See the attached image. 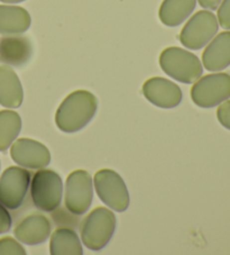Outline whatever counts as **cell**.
<instances>
[{"mask_svg":"<svg viewBox=\"0 0 230 255\" xmlns=\"http://www.w3.org/2000/svg\"><path fill=\"white\" fill-rule=\"evenodd\" d=\"M51 223L41 214H32L17 224L14 234L17 241L26 245H38L45 242L51 234Z\"/></svg>","mask_w":230,"mask_h":255,"instance_id":"cell-13","label":"cell"},{"mask_svg":"<svg viewBox=\"0 0 230 255\" xmlns=\"http://www.w3.org/2000/svg\"><path fill=\"white\" fill-rule=\"evenodd\" d=\"M0 255H26L23 245L10 236L0 239Z\"/></svg>","mask_w":230,"mask_h":255,"instance_id":"cell-20","label":"cell"},{"mask_svg":"<svg viewBox=\"0 0 230 255\" xmlns=\"http://www.w3.org/2000/svg\"><path fill=\"white\" fill-rule=\"evenodd\" d=\"M0 1L5 3H19V2L26 1V0H0Z\"/></svg>","mask_w":230,"mask_h":255,"instance_id":"cell-25","label":"cell"},{"mask_svg":"<svg viewBox=\"0 0 230 255\" xmlns=\"http://www.w3.org/2000/svg\"><path fill=\"white\" fill-rule=\"evenodd\" d=\"M160 65L167 76L187 85L196 82L203 72L202 64L196 54L176 46L166 47L162 52Z\"/></svg>","mask_w":230,"mask_h":255,"instance_id":"cell-3","label":"cell"},{"mask_svg":"<svg viewBox=\"0 0 230 255\" xmlns=\"http://www.w3.org/2000/svg\"><path fill=\"white\" fill-rule=\"evenodd\" d=\"M29 188L35 207L42 212L52 213L61 205L63 183L55 171L48 169L37 171Z\"/></svg>","mask_w":230,"mask_h":255,"instance_id":"cell-4","label":"cell"},{"mask_svg":"<svg viewBox=\"0 0 230 255\" xmlns=\"http://www.w3.org/2000/svg\"><path fill=\"white\" fill-rule=\"evenodd\" d=\"M11 216L7 208L0 202V234L7 233L11 227Z\"/></svg>","mask_w":230,"mask_h":255,"instance_id":"cell-23","label":"cell"},{"mask_svg":"<svg viewBox=\"0 0 230 255\" xmlns=\"http://www.w3.org/2000/svg\"><path fill=\"white\" fill-rule=\"evenodd\" d=\"M21 129V118L19 114L12 111H0V152L14 143Z\"/></svg>","mask_w":230,"mask_h":255,"instance_id":"cell-19","label":"cell"},{"mask_svg":"<svg viewBox=\"0 0 230 255\" xmlns=\"http://www.w3.org/2000/svg\"><path fill=\"white\" fill-rule=\"evenodd\" d=\"M197 0H163L158 10L160 20L169 27H176L196 9Z\"/></svg>","mask_w":230,"mask_h":255,"instance_id":"cell-17","label":"cell"},{"mask_svg":"<svg viewBox=\"0 0 230 255\" xmlns=\"http://www.w3.org/2000/svg\"><path fill=\"white\" fill-rule=\"evenodd\" d=\"M24 100L23 86L9 65H0V105L6 108H18Z\"/></svg>","mask_w":230,"mask_h":255,"instance_id":"cell-15","label":"cell"},{"mask_svg":"<svg viewBox=\"0 0 230 255\" xmlns=\"http://www.w3.org/2000/svg\"><path fill=\"white\" fill-rule=\"evenodd\" d=\"M116 231V216L106 207H97L81 222V241L91 251L106 248Z\"/></svg>","mask_w":230,"mask_h":255,"instance_id":"cell-2","label":"cell"},{"mask_svg":"<svg viewBox=\"0 0 230 255\" xmlns=\"http://www.w3.org/2000/svg\"><path fill=\"white\" fill-rule=\"evenodd\" d=\"M94 198L92 178L85 170L73 171L65 182V207L71 214H86L90 208Z\"/></svg>","mask_w":230,"mask_h":255,"instance_id":"cell-8","label":"cell"},{"mask_svg":"<svg viewBox=\"0 0 230 255\" xmlns=\"http://www.w3.org/2000/svg\"><path fill=\"white\" fill-rule=\"evenodd\" d=\"M52 255H82L83 250L77 233L71 228H59L51 236Z\"/></svg>","mask_w":230,"mask_h":255,"instance_id":"cell-18","label":"cell"},{"mask_svg":"<svg viewBox=\"0 0 230 255\" xmlns=\"http://www.w3.org/2000/svg\"><path fill=\"white\" fill-rule=\"evenodd\" d=\"M10 156L25 169H44L51 163V153L45 145L25 137L12 143Z\"/></svg>","mask_w":230,"mask_h":255,"instance_id":"cell-10","label":"cell"},{"mask_svg":"<svg viewBox=\"0 0 230 255\" xmlns=\"http://www.w3.org/2000/svg\"><path fill=\"white\" fill-rule=\"evenodd\" d=\"M33 55L29 39L19 35H6L0 38V63L20 68L28 63Z\"/></svg>","mask_w":230,"mask_h":255,"instance_id":"cell-12","label":"cell"},{"mask_svg":"<svg viewBox=\"0 0 230 255\" xmlns=\"http://www.w3.org/2000/svg\"><path fill=\"white\" fill-rule=\"evenodd\" d=\"M32 24L29 12L23 7L0 5V34L20 35Z\"/></svg>","mask_w":230,"mask_h":255,"instance_id":"cell-16","label":"cell"},{"mask_svg":"<svg viewBox=\"0 0 230 255\" xmlns=\"http://www.w3.org/2000/svg\"><path fill=\"white\" fill-rule=\"evenodd\" d=\"M218 9V21L225 29H230V0H223Z\"/></svg>","mask_w":230,"mask_h":255,"instance_id":"cell-21","label":"cell"},{"mask_svg":"<svg viewBox=\"0 0 230 255\" xmlns=\"http://www.w3.org/2000/svg\"><path fill=\"white\" fill-rule=\"evenodd\" d=\"M29 171L19 166H9L0 178V202L6 208H19L27 195L30 184Z\"/></svg>","mask_w":230,"mask_h":255,"instance_id":"cell-9","label":"cell"},{"mask_svg":"<svg viewBox=\"0 0 230 255\" xmlns=\"http://www.w3.org/2000/svg\"><path fill=\"white\" fill-rule=\"evenodd\" d=\"M95 189L100 200L115 212L122 213L129 206V193L122 178L110 169L98 171L94 177Z\"/></svg>","mask_w":230,"mask_h":255,"instance_id":"cell-5","label":"cell"},{"mask_svg":"<svg viewBox=\"0 0 230 255\" xmlns=\"http://www.w3.org/2000/svg\"><path fill=\"white\" fill-rule=\"evenodd\" d=\"M97 109L98 100L94 94L87 90L74 91L57 108L55 124L64 133H77L89 124Z\"/></svg>","mask_w":230,"mask_h":255,"instance_id":"cell-1","label":"cell"},{"mask_svg":"<svg viewBox=\"0 0 230 255\" xmlns=\"http://www.w3.org/2000/svg\"><path fill=\"white\" fill-rule=\"evenodd\" d=\"M230 97V74L212 73L199 78L191 89V98L197 106L212 108Z\"/></svg>","mask_w":230,"mask_h":255,"instance_id":"cell-6","label":"cell"},{"mask_svg":"<svg viewBox=\"0 0 230 255\" xmlns=\"http://www.w3.org/2000/svg\"><path fill=\"white\" fill-rule=\"evenodd\" d=\"M143 95L150 104L160 108H174L182 101V90L169 79L154 77L143 86Z\"/></svg>","mask_w":230,"mask_h":255,"instance_id":"cell-11","label":"cell"},{"mask_svg":"<svg viewBox=\"0 0 230 255\" xmlns=\"http://www.w3.org/2000/svg\"><path fill=\"white\" fill-rule=\"evenodd\" d=\"M198 1L200 3V6L205 8V9L216 10L223 0H198Z\"/></svg>","mask_w":230,"mask_h":255,"instance_id":"cell-24","label":"cell"},{"mask_svg":"<svg viewBox=\"0 0 230 255\" xmlns=\"http://www.w3.org/2000/svg\"><path fill=\"white\" fill-rule=\"evenodd\" d=\"M218 28V19L214 12L199 10L181 30L180 42L190 50H200L216 36Z\"/></svg>","mask_w":230,"mask_h":255,"instance_id":"cell-7","label":"cell"},{"mask_svg":"<svg viewBox=\"0 0 230 255\" xmlns=\"http://www.w3.org/2000/svg\"><path fill=\"white\" fill-rule=\"evenodd\" d=\"M217 118L221 125L230 130V100L225 101L223 105H220L217 111Z\"/></svg>","mask_w":230,"mask_h":255,"instance_id":"cell-22","label":"cell"},{"mask_svg":"<svg viewBox=\"0 0 230 255\" xmlns=\"http://www.w3.org/2000/svg\"><path fill=\"white\" fill-rule=\"evenodd\" d=\"M202 63L208 71L217 72L230 65V32L217 35L202 53Z\"/></svg>","mask_w":230,"mask_h":255,"instance_id":"cell-14","label":"cell"}]
</instances>
